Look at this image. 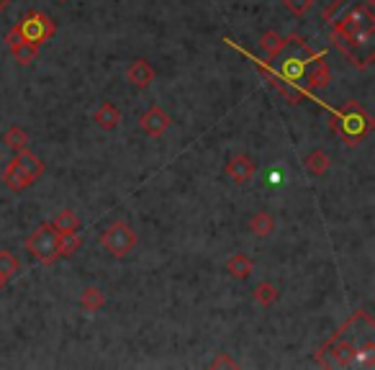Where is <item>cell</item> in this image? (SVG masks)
Here are the masks:
<instances>
[{
  "mask_svg": "<svg viewBox=\"0 0 375 370\" xmlns=\"http://www.w3.org/2000/svg\"><path fill=\"white\" fill-rule=\"evenodd\" d=\"M252 298H255V303H260V306H273V303L281 298V290H278V285H275L273 281H262L255 285Z\"/></svg>",
  "mask_w": 375,
  "mask_h": 370,
  "instance_id": "19",
  "label": "cell"
},
{
  "mask_svg": "<svg viewBox=\"0 0 375 370\" xmlns=\"http://www.w3.org/2000/svg\"><path fill=\"white\" fill-rule=\"evenodd\" d=\"M154 77H157V72H154V67L149 65L147 60H134L131 65H129V70H126V80L131 82L134 88H139V90L149 88Z\"/></svg>",
  "mask_w": 375,
  "mask_h": 370,
  "instance_id": "11",
  "label": "cell"
},
{
  "mask_svg": "<svg viewBox=\"0 0 375 370\" xmlns=\"http://www.w3.org/2000/svg\"><path fill=\"white\" fill-rule=\"evenodd\" d=\"M11 165H13L18 173H23L26 178H31V180L41 178V173H44V162H41L39 157L31 152V149H21V152H16V157L11 160Z\"/></svg>",
  "mask_w": 375,
  "mask_h": 370,
  "instance_id": "10",
  "label": "cell"
},
{
  "mask_svg": "<svg viewBox=\"0 0 375 370\" xmlns=\"http://www.w3.org/2000/svg\"><path fill=\"white\" fill-rule=\"evenodd\" d=\"M3 141H6L11 149H16V152H21V149H28V134L21 126L8 129L6 134H3Z\"/></svg>",
  "mask_w": 375,
  "mask_h": 370,
  "instance_id": "23",
  "label": "cell"
},
{
  "mask_svg": "<svg viewBox=\"0 0 375 370\" xmlns=\"http://www.w3.org/2000/svg\"><path fill=\"white\" fill-rule=\"evenodd\" d=\"M303 168L308 170V175L322 178V175H327L329 168H332V160H329V155L324 149H311L306 155V160H303Z\"/></svg>",
  "mask_w": 375,
  "mask_h": 370,
  "instance_id": "15",
  "label": "cell"
},
{
  "mask_svg": "<svg viewBox=\"0 0 375 370\" xmlns=\"http://www.w3.org/2000/svg\"><path fill=\"white\" fill-rule=\"evenodd\" d=\"M60 232L54 229L52 224L44 222L39 224V229H34V234L26 239V249L39 260V263H54L60 260Z\"/></svg>",
  "mask_w": 375,
  "mask_h": 370,
  "instance_id": "4",
  "label": "cell"
},
{
  "mask_svg": "<svg viewBox=\"0 0 375 370\" xmlns=\"http://www.w3.org/2000/svg\"><path fill=\"white\" fill-rule=\"evenodd\" d=\"M357 357H360V350H357V344L347 342L344 337H329L327 344H324L322 350L316 352V360L327 368H349L352 363H357Z\"/></svg>",
  "mask_w": 375,
  "mask_h": 370,
  "instance_id": "5",
  "label": "cell"
},
{
  "mask_svg": "<svg viewBox=\"0 0 375 370\" xmlns=\"http://www.w3.org/2000/svg\"><path fill=\"white\" fill-rule=\"evenodd\" d=\"M52 227L60 234H75V232H80V216L75 214L72 209H60L57 211V216H54V222H52Z\"/></svg>",
  "mask_w": 375,
  "mask_h": 370,
  "instance_id": "16",
  "label": "cell"
},
{
  "mask_svg": "<svg viewBox=\"0 0 375 370\" xmlns=\"http://www.w3.org/2000/svg\"><path fill=\"white\" fill-rule=\"evenodd\" d=\"M0 160H3V155H0Z\"/></svg>",
  "mask_w": 375,
  "mask_h": 370,
  "instance_id": "31",
  "label": "cell"
},
{
  "mask_svg": "<svg viewBox=\"0 0 375 370\" xmlns=\"http://www.w3.org/2000/svg\"><path fill=\"white\" fill-rule=\"evenodd\" d=\"M208 368H214V370H219V368H229V370H234V368H239V363H237L234 357L229 355V352H219V355L208 363Z\"/></svg>",
  "mask_w": 375,
  "mask_h": 370,
  "instance_id": "27",
  "label": "cell"
},
{
  "mask_svg": "<svg viewBox=\"0 0 375 370\" xmlns=\"http://www.w3.org/2000/svg\"><path fill=\"white\" fill-rule=\"evenodd\" d=\"M332 41L357 67V49L365 47L370 52V41H373V0L349 6L347 13L332 21Z\"/></svg>",
  "mask_w": 375,
  "mask_h": 370,
  "instance_id": "1",
  "label": "cell"
},
{
  "mask_svg": "<svg viewBox=\"0 0 375 370\" xmlns=\"http://www.w3.org/2000/svg\"><path fill=\"white\" fill-rule=\"evenodd\" d=\"M249 232H252L255 236H262V239H265V236H270L275 232V219L268 214V211H257V214L249 219Z\"/></svg>",
  "mask_w": 375,
  "mask_h": 370,
  "instance_id": "18",
  "label": "cell"
},
{
  "mask_svg": "<svg viewBox=\"0 0 375 370\" xmlns=\"http://www.w3.org/2000/svg\"><path fill=\"white\" fill-rule=\"evenodd\" d=\"M332 131L339 136L347 147H357L370 131V116L362 103L349 101L332 114Z\"/></svg>",
  "mask_w": 375,
  "mask_h": 370,
  "instance_id": "2",
  "label": "cell"
},
{
  "mask_svg": "<svg viewBox=\"0 0 375 370\" xmlns=\"http://www.w3.org/2000/svg\"><path fill=\"white\" fill-rule=\"evenodd\" d=\"M288 47V39H283L281 34H275V31H265L260 36V49L265 52L268 62H273L278 54H283V49Z\"/></svg>",
  "mask_w": 375,
  "mask_h": 370,
  "instance_id": "17",
  "label": "cell"
},
{
  "mask_svg": "<svg viewBox=\"0 0 375 370\" xmlns=\"http://www.w3.org/2000/svg\"><path fill=\"white\" fill-rule=\"evenodd\" d=\"M101 247L111 257L121 260V257L131 255V249L136 247V232L131 229L129 222H111L101 232Z\"/></svg>",
  "mask_w": 375,
  "mask_h": 370,
  "instance_id": "3",
  "label": "cell"
},
{
  "mask_svg": "<svg viewBox=\"0 0 375 370\" xmlns=\"http://www.w3.org/2000/svg\"><path fill=\"white\" fill-rule=\"evenodd\" d=\"M16 28H18L21 39L31 41V44H39V47L57 34L54 18H49V16L41 13V11H28V13L16 23Z\"/></svg>",
  "mask_w": 375,
  "mask_h": 370,
  "instance_id": "6",
  "label": "cell"
},
{
  "mask_svg": "<svg viewBox=\"0 0 375 370\" xmlns=\"http://www.w3.org/2000/svg\"><path fill=\"white\" fill-rule=\"evenodd\" d=\"M3 183H6L8 188L13 190V193H21V190H26L34 180H31V178H26L23 173H18V170H16L13 165L8 162V168L3 170Z\"/></svg>",
  "mask_w": 375,
  "mask_h": 370,
  "instance_id": "21",
  "label": "cell"
},
{
  "mask_svg": "<svg viewBox=\"0 0 375 370\" xmlns=\"http://www.w3.org/2000/svg\"><path fill=\"white\" fill-rule=\"evenodd\" d=\"M252 270H255V263H252V257L249 255L237 252L234 257H229L227 260V273L234 278V281H247V278L252 276Z\"/></svg>",
  "mask_w": 375,
  "mask_h": 370,
  "instance_id": "14",
  "label": "cell"
},
{
  "mask_svg": "<svg viewBox=\"0 0 375 370\" xmlns=\"http://www.w3.org/2000/svg\"><path fill=\"white\" fill-rule=\"evenodd\" d=\"M18 270H21L18 257L13 252H8V249H0V276L6 278V281H11V278L18 276Z\"/></svg>",
  "mask_w": 375,
  "mask_h": 370,
  "instance_id": "22",
  "label": "cell"
},
{
  "mask_svg": "<svg viewBox=\"0 0 375 370\" xmlns=\"http://www.w3.org/2000/svg\"><path fill=\"white\" fill-rule=\"evenodd\" d=\"M21 41H23V39H21L18 28L13 26V28H11V31H8V34H6V47H8V52H13V49L18 47Z\"/></svg>",
  "mask_w": 375,
  "mask_h": 370,
  "instance_id": "28",
  "label": "cell"
},
{
  "mask_svg": "<svg viewBox=\"0 0 375 370\" xmlns=\"http://www.w3.org/2000/svg\"><path fill=\"white\" fill-rule=\"evenodd\" d=\"M170 124H173V121H170L168 111H165V108H160V106L147 108V111L141 114V119H139V129L147 136H162L170 129Z\"/></svg>",
  "mask_w": 375,
  "mask_h": 370,
  "instance_id": "7",
  "label": "cell"
},
{
  "mask_svg": "<svg viewBox=\"0 0 375 370\" xmlns=\"http://www.w3.org/2000/svg\"><path fill=\"white\" fill-rule=\"evenodd\" d=\"M93 121L98 124L103 131H114L121 124V108L111 101H103L101 106H98V111L93 114Z\"/></svg>",
  "mask_w": 375,
  "mask_h": 370,
  "instance_id": "13",
  "label": "cell"
},
{
  "mask_svg": "<svg viewBox=\"0 0 375 370\" xmlns=\"http://www.w3.org/2000/svg\"><path fill=\"white\" fill-rule=\"evenodd\" d=\"M80 306L85 311H101L103 306H106V296H103V290L98 288V285H87V288H82Z\"/></svg>",
  "mask_w": 375,
  "mask_h": 370,
  "instance_id": "20",
  "label": "cell"
},
{
  "mask_svg": "<svg viewBox=\"0 0 375 370\" xmlns=\"http://www.w3.org/2000/svg\"><path fill=\"white\" fill-rule=\"evenodd\" d=\"M60 236H62V239H60V257L72 255L75 249H77V247L82 244L80 232H75V234H60Z\"/></svg>",
  "mask_w": 375,
  "mask_h": 370,
  "instance_id": "25",
  "label": "cell"
},
{
  "mask_svg": "<svg viewBox=\"0 0 375 370\" xmlns=\"http://www.w3.org/2000/svg\"><path fill=\"white\" fill-rule=\"evenodd\" d=\"M13 60L18 65H31L36 60V54H39V44H31V41H21L18 47L13 49Z\"/></svg>",
  "mask_w": 375,
  "mask_h": 370,
  "instance_id": "24",
  "label": "cell"
},
{
  "mask_svg": "<svg viewBox=\"0 0 375 370\" xmlns=\"http://www.w3.org/2000/svg\"><path fill=\"white\" fill-rule=\"evenodd\" d=\"M283 6L288 8L293 16H306L314 8V0H283Z\"/></svg>",
  "mask_w": 375,
  "mask_h": 370,
  "instance_id": "26",
  "label": "cell"
},
{
  "mask_svg": "<svg viewBox=\"0 0 375 370\" xmlns=\"http://www.w3.org/2000/svg\"><path fill=\"white\" fill-rule=\"evenodd\" d=\"M6 283H8V281H6V278H3V276H0V290H3V288H6Z\"/></svg>",
  "mask_w": 375,
  "mask_h": 370,
  "instance_id": "30",
  "label": "cell"
},
{
  "mask_svg": "<svg viewBox=\"0 0 375 370\" xmlns=\"http://www.w3.org/2000/svg\"><path fill=\"white\" fill-rule=\"evenodd\" d=\"M303 77H306V85L311 90L329 88V82H332V72H329V65H327V60H324V54H319V62H316V65H311V70H306V75H303Z\"/></svg>",
  "mask_w": 375,
  "mask_h": 370,
  "instance_id": "12",
  "label": "cell"
},
{
  "mask_svg": "<svg viewBox=\"0 0 375 370\" xmlns=\"http://www.w3.org/2000/svg\"><path fill=\"white\" fill-rule=\"evenodd\" d=\"M322 54V52H319ZM316 52H306L303 57H298V54H293V57H286L281 65V77L286 82H301L303 80V75H306L308 70V62H314L316 57H319Z\"/></svg>",
  "mask_w": 375,
  "mask_h": 370,
  "instance_id": "8",
  "label": "cell"
},
{
  "mask_svg": "<svg viewBox=\"0 0 375 370\" xmlns=\"http://www.w3.org/2000/svg\"><path fill=\"white\" fill-rule=\"evenodd\" d=\"M8 3H13V0H0V11H3V8H6Z\"/></svg>",
  "mask_w": 375,
  "mask_h": 370,
  "instance_id": "29",
  "label": "cell"
},
{
  "mask_svg": "<svg viewBox=\"0 0 375 370\" xmlns=\"http://www.w3.org/2000/svg\"><path fill=\"white\" fill-rule=\"evenodd\" d=\"M255 173H257V162L252 160L249 155H234L232 160L227 162V175L232 178L234 183H239V185H244V183L252 180Z\"/></svg>",
  "mask_w": 375,
  "mask_h": 370,
  "instance_id": "9",
  "label": "cell"
}]
</instances>
